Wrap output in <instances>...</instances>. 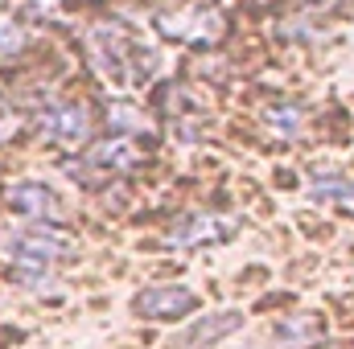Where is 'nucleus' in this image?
Segmentation results:
<instances>
[{
  "mask_svg": "<svg viewBox=\"0 0 354 349\" xmlns=\"http://www.w3.org/2000/svg\"><path fill=\"white\" fill-rule=\"evenodd\" d=\"M4 255L12 263V279L21 288H46L54 283V267L75 255V239L62 235L58 226H21L8 235Z\"/></svg>",
  "mask_w": 354,
  "mask_h": 349,
  "instance_id": "nucleus-2",
  "label": "nucleus"
},
{
  "mask_svg": "<svg viewBox=\"0 0 354 349\" xmlns=\"http://www.w3.org/2000/svg\"><path fill=\"white\" fill-rule=\"evenodd\" d=\"M37 132L58 148H79L91 140V115L83 103L62 99V103H50L37 111Z\"/></svg>",
  "mask_w": 354,
  "mask_h": 349,
  "instance_id": "nucleus-4",
  "label": "nucleus"
},
{
  "mask_svg": "<svg viewBox=\"0 0 354 349\" xmlns=\"http://www.w3.org/2000/svg\"><path fill=\"white\" fill-rule=\"evenodd\" d=\"M309 197L322 201V206H334V210H346L354 214V181L338 173H317L309 181Z\"/></svg>",
  "mask_w": 354,
  "mask_h": 349,
  "instance_id": "nucleus-9",
  "label": "nucleus"
},
{
  "mask_svg": "<svg viewBox=\"0 0 354 349\" xmlns=\"http://www.w3.org/2000/svg\"><path fill=\"white\" fill-rule=\"evenodd\" d=\"M25 41H29V33L21 29V21L17 17H0V58H17L25 50Z\"/></svg>",
  "mask_w": 354,
  "mask_h": 349,
  "instance_id": "nucleus-13",
  "label": "nucleus"
},
{
  "mask_svg": "<svg viewBox=\"0 0 354 349\" xmlns=\"http://www.w3.org/2000/svg\"><path fill=\"white\" fill-rule=\"evenodd\" d=\"M107 123L115 132H149V115L136 111V107H128V103H111L107 107Z\"/></svg>",
  "mask_w": 354,
  "mask_h": 349,
  "instance_id": "nucleus-11",
  "label": "nucleus"
},
{
  "mask_svg": "<svg viewBox=\"0 0 354 349\" xmlns=\"http://www.w3.org/2000/svg\"><path fill=\"white\" fill-rule=\"evenodd\" d=\"M268 128H272L280 140H292V136H301V107H292V103H284V107H272V111H268Z\"/></svg>",
  "mask_w": 354,
  "mask_h": 349,
  "instance_id": "nucleus-12",
  "label": "nucleus"
},
{
  "mask_svg": "<svg viewBox=\"0 0 354 349\" xmlns=\"http://www.w3.org/2000/svg\"><path fill=\"white\" fill-rule=\"evenodd\" d=\"M140 161H145V152H140V144H136L132 136H111V140H103V144H91L87 152H83V161L71 165V177L83 181V185H99V181H107V177L132 173Z\"/></svg>",
  "mask_w": 354,
  "mask_h": 349,
  "instance_id": "nucleus-3",
  "label": "nucleus"
},
{
  "mask_svg": "<svg viewBox=\"0 0 354 349\" xmlns=\"http://www.w3.org/2000/svg\"><path fill=\"white\" fill-rule=\"evenodd\" d=\"M87 58L99 70V79L115 90H128L136 83H149L157 70V54L149 46H140L136 37H128L115 25H95L87 33Z\"/></svg>",
  "mask_w": 354,
  "mask_h": 349,
  "instance_id": "nucleus-1",
  "label": "nucleus"
},
{
  "mask_svg": "<svg viewBox=\"0 0 354 349\" xmlns=\"http://www.w3.org/2000/svg\"><path fill=\"white\" fill-rule=\"evenodd\" d=\"M4 201L12 206V214H21L33 226H58L62 222V201L41 181H12L8 193H4Z\"/></svg>",
  "mask_w": 354,
  "mask_h": 349,
  "instance_id": "nucleus-6",
  "label": "nucleus"
},
{
  "mask_svg": "<svg viewBox=\"0 0 354 349\" xmlns=\"http://www.w3.org/2000/svg\"><path fill=\"white\" fill-rule=\"evenodd\" d=\"M243 325V317L239 312H214V317H202V321H194V329L181 337V346H214V341H223L227 333H235Z\"/></svg>",
  "mask_w": 354,
  "mask_h": 349,
  "instance_id": "nucleus-10",
  "label": "nucleus"
},
{
  "mask_svg": "<svg viewBox=\"0 0 354 349\" xmlns=\"http://www.w3.org/2000/svg\"><path fill=\"white\" fill-rule=\"evenodd\" d=\"M235 230H239V218H231V214H189L165 235V243L177 251H198V247L227 243Z\"/></svg>",
  "mask_w": 354,
  "mask_h": 349,
  "instance_id": "nucleus-5",
  "label": "nucleus"
},
{
  "mask_svg": "<svg viewBox=\"0 0 354 349\" xmlns=\"http://www.w3.org/2000/svg\"><path fill=\"white\" fill-rule=\"evenodd\" d=\"M161 33H169L185 46H210L223 37V17L210 8H185V12H169L161 17Z\"/></svg>",
  "mask_w": 354,
  "mask_h": 349,
  "instance_id": "nucleus-8",
  "label": "nucleus"
},
{
  "mask_svg": "<svg viewBox=\"0 0 354 349\" xmlns=\"http://www.w3.org/2000/svg\"><path fill=\"white\" fill-rule=\"evenodd\" d=\"M12 136H17V115H12V111L0 103V144H8Z\"/></svg>",
  "mask_w": 354,
  "mask_h": 349,
  "instance_id": "nucleus-14",
  "label": "nucleus"
},
{
  "mask_svg": "<svg viewBox=\"0 0 354 349\" xmlns=\"http://www.w3.org/2000/svg\"><path fill=\"white\" fill-rule=\"evenodd\" d=\"M309 8H330V4H338V0H305Z\"/></svg>",
  "mask_w": 354,
  "mask_h": 349,
  "instance_id": "nucleus-15",
  "label": "nucleus"
},
{
  "mask_svg": "<svg viewBox=\"0 0 354 349\" xmlns=\"http://www.w3.org/2000/svg\"><path fill=\"white\" fill-rule=\"evenodd\" d=\"M132 308L149 321H177V317H189L198 308V292L185 288V283H161V288H145L136 292Z\"/></svg>",
  "mask_w": 354,
  "mask_h": 349,
  "instance_id": "nucleus-7",
  "label": "nucleus"
}]
</instances>
